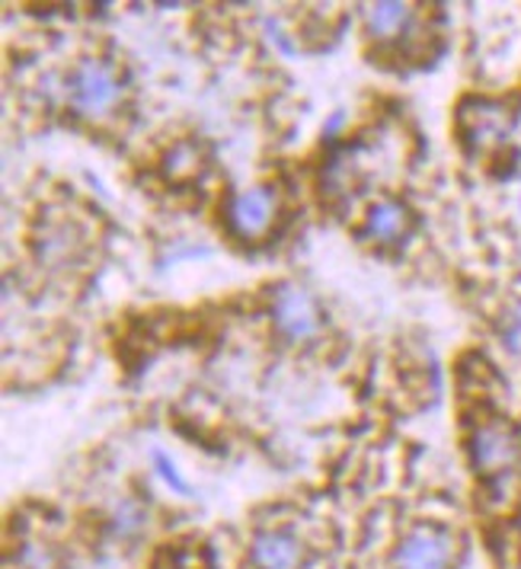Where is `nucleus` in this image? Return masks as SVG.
<instances>
[{
	"label": "nucleus",
	"mask_w": 521,
	"mask_h": 569,
	"mask_svg": "<svg viewBox=\"0 0 521 569\" xmlns=\"http://www.w3.org/2000/svg\"><path fill=\"white\" fill-rule=\"evenodd\" d=\"M68 103L83 119H106L126 100V78L109 58H80L68 74Z\"/></svg>",
	"instance_id": "nucleus-1"
},
{
	"label": "nucleus",
	"mask_w": 521,
	"mask_h": 569,
	"mask_svg": "<svg viewBox=\"0 0 521 569\" xmlns=\"http://www.w3.org/2000/svg\"><path fill=\"white\" fill-rule=\"evenodd\" d=\"M458 560V538L435 521H419L403 531L391 553L393 569H451Z\"/></svg>",
	"instance_id": "nucleus-2"
},
{
	"label": "nucleus",
	"mask_w": 521,
	"mask_h": 569,
	"mask_svg": "<svg viewBox=\"0 0 521 569\" xmlns=\"http://www.w3.org/2000/svg\"><path fill=\"white\" fill-rule=\"evenodd\" d=\"M470 465L483 477H505L521 458L519 429L505 419H483L470 436Z\"/></svg>",
	"instance_id": "nucleus-3"
},
{
	"label": "nucleus",
	"mask_w": 521,
	"mask_h": 569,
	"mask_svg": "<svg viewBox=\"0 0 521 569\" xmlns=\"http://www.w3.org/2000/svg\"><path fill=\"white\" fill-rule=\"evenodd\" d=\"M272 323L288 342H308L323 330V311L304 284L282 282L272 288Z\"/></svg>",
	"instance_id": "nucleus-4"
},
{
	"label": "nucleus",
	"mask_w": 521,
	"mask_h": 569,
	"mask_svg": "<svg viewBox=\"0 0 521 569\" xmlns=\"http://www.w3.org/2000/svg\"><path fill=\"white\" fill-rule=\"evenodd\" d=\"M279 214V192L272 186H247L224 206V224L240 240H262Z\"/></svg>",
	"instance_id": "nucleus-5"
},
{
	"label": "nucleus",
	"mask_w": 521,
	"mask_h": 569,
	"mask_svg": "<svg viewBox=\"0 0 521 569\" xmlns=\"http://www.w3.org/2000/svg\"><path fill=\"white\" fill-rule=\"evenodd\" d=\"M304 560H308V543L294 528L285 525L260 528L247 543V569H301Z\"/></svg>",
	"instance_id": "nucleus-6"
},
{
	"label": "nucleus",
	"mask_w": 521,
	"mask_h": 569,
	"mask_svg": "<svg viewBox=\"0 0 521 569\" xmlns=\"http://www.w3.org/2000/svg\"><path fill=\"white\" fill-rule=\"evenodd\" d=\"M509 109L495 100H464L461 109H458V129L464 134V141L473 144V148H490L495 141L505 138L509 131Z\"/></svg>",
	"instance_id": "nucleus-7"
},
{
	"label": "nucleus",
	"mask_w": 521,
	"mask_h": 569,
	"mask_svg": "<svg viewBox=\"0 0 521 569\" xmlns=\"http://www.w3.org/2000/svg\"><path fill=\"white\" fill-rule=\"evenodd\" d=\"M410 231H413V211L407 202L388 196L368 206L365 221H362V237L368 243L391 247V243H400Z\"/></svg>",
	"instance_id": "nucleus-8"
},
{
	"label": "nucleus",
	"mask_w": 521,
	"mask_h": 569,
	"mask_svg": "<svg viewBox=\"0 0 521 569\" xmlns=\"http://www.w3.org/2000/svg\"><path fill=\"white\" fill-rule=\"evenodd\" d=\"M365 32L378 42H397L417 23V7L403 0H378L362 7Z\"/></svg>",
	"instance_id": "nucleus-9"
},
{
	"label": "nucleus",
	"mask_w": 521,
	"mask_h": 569,
	"mask_svg": "<svg viewBox=\"0 0 521 569\" xmlns=\"http://www.w3.org/2000/svg\"><path fill=\"white\" fill-rule=\"evenodd\" d=\"M151 528V512L141 499L122 496L106 518V531L116 543H138Z\"/></svg>",
	"instance_id": "nucleus-10"
},
{
	"label": "nucleus",
	"mask_w": 521,
	"mask_h": 569,
	"mask_svg": "<svg viewBox=\"0 0 521 569\" xmlns=\"http://www.w3.org/2000/svg\"><path fill=\"white\" fill-rule=\"evenodd\" d=\"M202 154H199V148L192 144V141H180V144H173V151L167 154V163H163V170H167V177L170 180H192L199 170H202Z\"/></svg>",
	"instance_id": "nucleus-11"
},
{
	"label": "nucleus",
	"mask_w": 521,
	"mask_h": 569,
	"mask_svg": "<svg viewBox=\"0 0 521 569\" xmlns=\"http://www.w3.org/2000/svg\"><path fill=\"white\" fill-rule=\"evenodd\" d=\"M151 467H154L157 480L170 492H177V496H189L192 492V483L183 477V470L173 461V455H167V451L157 448L154 455H151Z\"/></svg>",
	"instance_id": "nucleus-12"
},
{
	"label": "nucleus",
	"mask_w": 521,
	"mask_h": 569,
	"mask_svg": "<svg viewBox=\"0 0 521 569\" xmlns=\"http://www.w3.org/2000/svg\"><path fill=\"white\" fill-rule=\"evenodd\" d=\"M345 126V112H333L330 122H323V138H337V131Z\"/></svg>",
	"instance_id": "nucleus-13"
}]
</instances>
